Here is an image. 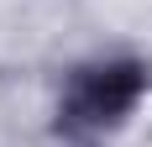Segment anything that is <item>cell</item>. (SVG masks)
<instances>
[{
	"label": "cell",
	"instance_id": "obj_1",
	"mask_svg": "<svg viewBox=\"0 0 152 147\" xmlns=\"http://www.w3.org/2000/svg\"><path fill=\"white\" fill-rule=\"evenodd\" d=\"M147 89V68L142 63H100V68H84L68 89V126H110L121 121L137 95Z\"/></svg>",
	"mask_w": 152,
	"mask_h": 147
}]
</instances>
